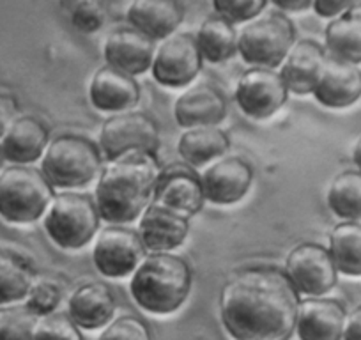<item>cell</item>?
Wrapping results in <instances>:
<instances>
[{
  "mask_svg": "<svg viewBox=\"0 0 361 340\" xmlns=\"http://www.w3.org/2000/svg\"><path fill=\"white\" fill-rule=\"evenodd\" d=\"M114 314L116 298L105 284H83L69 296L68 317L82 329H98L109 326Z\"/></svg>",
  "mask_w": 361,
  "mask_h": 340,
  "instance_id": "44dd1931",
  "label": "cell"
},
{
  "mask_svg": "<svg viewBox=\"0 0 361 340\" xmlns=\"http://www.w3.org/2000/svg\"><path fill=\"white\" fill-rule=\"evenodd\" d=\"M37 319L25 305L0 308V340H34Z\"/></svg>",
  "mask_w": 361,
  "mask_h": 340,
  "instance_id": "4dcf8cb0",
  "label": "cell"
},
{
  "mask_svg": "<svg viewBox=\"0 0 361 340\" xmlns=\"http://www.w3.org/2000/svg\"><path fill=\"white\" fill-rule=\"evenodd\" d=\"M289 91L282 75L275 69L252 68L239 78L235 102L252 119H267L287 102Z\"/></svg>",
  "mask_w": 361,
  "mask_h": 340,
  "instance_id": "7c38bea8",
  "label": "cell"
},
{
  "mask_svg": "<svg viewBox=\"0 0 361 340\" xmlns=\"http://www.w3.org/2000/svg\"><path fill=\"white\" fill-rule=\"evenodd\" d=\"M328 206L345 221H361V172L345 170L333 179L328 190Z\"/></svg>",
  "mask_w": 361,
  "mask_h": 340,
  "instance_id": "f546056e",
  "label": "cell"
},
{
  "mask_svg": "<svg viewBox=\"0 0 361 340\" xmlns=\"http://www.w3.org/2000/svg\"><path fill=\"white\" fill-rule=\"evenodd\" d=\"M2 162H4V154H2V149H0V166H2Z\"/></svg>",
  "mask_w": 361,
  "mask_h": 340,
  "instance_id": "b9f144b4",
  "label": "cell"
},
{
  "mask_svg": "<svg viewBox=\"0 0 361 340\" xmlns=\"http://www.w3.org/2000/svg\"><path fill=\"white\" fill-rule=\"evenodd\" d=\"M188 232V217L154 202L142 213L138 224V236L151 253H170L179 248Z\"/></svg>",
  "mask_w": 361,
  "mask_h": 340,
  "instance_id": "9a60e30c",
  "label": "cell"
},
{
  "mask_svg": "<svg viewBox=\"0 0 361 340\" xmlns=\"http://www.w3.org/2000/svg\"><path fill=\"white\" fill-rule=\"evenodd\" d=\"M106 18L105 6L98 0H82L76 2L71 9V22L78 32H98Z\"/></svg>",
  "mask_w": 361,
  "mask_h": 340,
  "instance_id": "e575fe53",
  "label": "cell"
},
{
  "mask_svg": "<svg viewBox=\"0 0 361 340\" xmlns=\"http://www.w3.org/2000/svg\"><path fill=\"white\" fill-rule=\"evenodd\" d=\"M202 188L206 200L228 206L245 199L253 183V169L239 156L218 159L202 174Z\"/></svg>",
  "mask_w": 361,
  "mask_h": 340,
  "instance_id": "5bb4252c",
  "label": "cell"
},
{
  "mask_svg": "<svg viewBox=\"0 0 361 340\" xmlns=\"http://www.w3.org/2000/svg\"><path fill=\"white\" fill-rule=\"evenodd\" d=\"M106 66L130 76L142 75L152 68L156 43L133 27L117 29L106 37Z\"/></svg>",
  "mask_w": 361,
  "mask_h": 340,
  "instance_id": "2e32d148",
  "label": "cell"
},
{
  "mask_svg": "<svg viewBox=\"0 0 361 340\" xmlns=\"http://www.w3.org/2000/svg\"><path fill=\"white\" fill-rule=\"evenodd\" d=\"M34 284V268L29 259L13 250L0 248V307L23 300Z\"/></svg>",
  "mask_w": 361,
  "mask_h": 340,
  "instance_id": "484cf974",
  "label": "cell"
},
{
  "mask_svg": "<svg viewBox=\"0 0 361 340\" xmlns=\"http://www.w3.org/2000/svg\"><path fill=\"white\" fill-rule=\"evenodd\" d=\"M173 116L183 128H213L227 116V102L216 87L200 83L177 98Z\"/></svg>",
  "mask_w": 361,
  "mask_h": 340,
  "instance_id": "d6986e66",
  "label": "cell"
},
{
  "mask_svg": "<svg viewBox=\"0 0 361 340\" xmlns=\"http://www.w3.org/2000/svg\"><path fill=\"white\" fill-rule=\"evenodd\" d=\"M300 303V293L283 269L253 266L225 284L220 317L234 340H290Z\"/></svg>",
  "mask_w": 361,
  "mask_h": 340,
  "instance_id": "6da1fadb",
  "label": "cell"
},
{
  "mask_svg": "<svg viewBox=\"0 0 361 340\" xmlns=\"http://www.w3.org/2000/svg\"><path fill=\"white\" fill-rule=\"evenodd\" d=\"M16 110H18V107L11 96L0 95V138L4 137L9 126L15 123Z\"/></svg>",
  "mask_w": 361,
  "mask_h": 340,
  "instance_id": "74e56055",
  "label": "cell"
},
{
  "mask_svg": "<svg viewBox=\"0 0 361 340\" xmlns=\"http://www.w3.org/2000/svg\"><path fill=\"white\" fill-rule=\"evenodd\" d=\"M202 68L197 40L192 34H172L166 37L154 54L152 76L166 87H185L199 75Z\"/></svg>",
  "mask_w": 361,
  "mask_h": 340,
  "instance_id": "8fae6325",
  "label": "cell"
},
{
  "mask_svg": "<svg viewBox=\"0 0 361 340\" xmlns=\"http://www.w3.org/2000/svg\"><path fill=\"white\" fill-rule=\"evenodd\" d=\"M50 144V131L37 117L22 116L15 119L0 142L6 159L16 165H29L39 159Z\"/></svg>",
  "mask_w": 361,
  "mask_h": 340,
  "instance_id": "603a6c76",
  "label": "cell"
},
{
  "mask_svg": "<svg viewBox=\"0 0 361 340\" xmlns=\"http://www.w3.org/2000/svg\"><path fill=\"white\" fill-rule=\"evenodd\" d=\"M140 85L135 76L105 66L90 80L89 98L92 107L102 112H126L140 102Z\"/></svg>",
  "mask_w": 361,
  "mask_h": 340,
  "instance_id": "e0dca14e",
  "label": "cell"
},
{
  "mask_svg": "<svg viewBox=\"0 0 361 340\" xmlns=\"http://www.w3.org/2000/svg\"><path fill=\"white\" fill-rule=\"evenodd\" d=\"M326 47L333 57L349 64L361 62V11H349L326 27Z\"/></svg>",
  "mask_w": 361,
  "mask_h": 340,
  "instance_id": "4316f807",
  "label": "cell"
},
{
  "mask_svg": "<svg viewBox=\"0 0 361 340\" xmlns=\"http://www.w3.org/2000/svg\"><path fill=\"white\" fill-rule=\"evenodd\" d=\"M145 246L138 232L121 225H112L99 232L92 257L102 275L123 279L131 275L145 259Z\"/></svg>",
  "mask_w": 361,
  "mask_h": 340,
  "instance_id": "30bf717a",
  "label": "cell"
},
{
  "mask_svg": "<svg viewBox=\"0 0 361 340\" xmlns=\"http://www.w3.org/2000/svg\"><path fill=\"white\" fill-rule=\"evenodd\" d=\"M159 172L156 154L149 152H130L110 162L96 186V206L102 220L126 225L142 217L154 200Z\"/></svg>",
  "mask_w": 361,
  "mask_h": 340,
  "instance_id": "7a4b0ae2",
  "label": "cell"
},
{
  "mask_svg": "<svg viewBox=\"0 0 361 340\" xmlns=\"http://www.w3.org/2000/svg\"><path fill=\"white\" fill-rule=\"evenodd\" d=\"M204 195L202 179L186 163H172L159 172L152 202L190 217L202 210Z\"/></svg>",
  "mask_w": 361,
  "mask_h": 340,
  "instance_id": "4fadbf2b",
  "label": "cell"
},
{
  "mask_svg": "<svg viewBox=\"0 0 361 340\" xmlns=\"http://www.w3.org/2000/svg\"><path fill=\"white\" fill-rule=\"evenodd\" d=\"M283 272L298 293L312 298L329 293L338 279L331 253L317 243H301L290 250Z\"/></svg>",
  "mask_w": 361,
  "mask_h": 340,
  "instance_id": "9c48e42d",
  "label": "cell"
},
{
  "mask_svg": "<svg viewBox=\"0 0 361 340\" xmlns=\"http://www.w3.org/2000/svg\"><path fill=\"white\" fill-rule=\"evenodd\" d=\"M312 95L322 107L347 109L361 98V71L357 66L328 57Z\"/></svg>",
  "mask_w": 361,
  "mask_h": 340,
  "instance_id": "ac0fdd59",
  "label": "cell"
},
{
  "mask_svg": "<svg viewBox=\"0 0 361 340\" xmlns=\"http://www.w3.org/2000/svg\"><path fill=\"white\" fill-rule=\"evenodd\" d=\"M98 340H152L151 332L140 319L133 315H123L105 326Z\"/></svg>",
  "mask_w": 361,
  "mask_h": 340,
  "instance_id": "d590c367",
  "label": "cell"
},
{
  "mask_svg": "<svg viewBox=\"0 0 361 340\" xmlns=\"http://www.w3.org/2000/svg\"><path fill=\"white\" fill-rule=\"evenodd\" d=\"M128 20L152 41H165L185 20V8L177 0H135L128 9Z\"/></svg>",
  "mask_w": 361,
  "mask_h": 340,
  "instance_id": "cb8c5ba5",
  "label": "cell"
},
{
  "mask_svg": "<svg viewBox=\"0 0 361 340\" xmlns=\"http://www.w3.org/2000/svg\"><path fill=\"white\" fill-rule=\"evenodd\" d=\"M102 152L109 162L123 158L130 152L156 154L159 145L158 124L142 112H124L105 121L99 133Z\"/></svg>",
  "mask_w": 361,
  "mask_h": 340,
  "instance_id": "ba28073f",
  "label": "cell"
},
{
  "mask_svg": "<svg viewBox=\"0 0 361 340\" xmlns=\"http://www.w3.org/2000/svg\"><path fill=\"white\" fill-rule=\"evenodd\" d=\"M266 8V0H214L213 2V9L218 16L231 22L232 25L253 22Z\"/></svg>",
  "mask_w": 361,
  "mask_h": 340,
  "instance_id": "d6a6232c",
  "label": "cell"
},
{
  "mask_svg": "<svg viewBox=\"0 0 361 340\" xmlns=\"http://www.w3.org/2000/svg\"><path fill=\"white\" fill-rule=\"evenodd\" d=\"M200 55L206 61L218 64L238 51V32L234 25L221 16L207 18L195 36Z\"/></svg>",
  "mask_w": 361,
  "mask_h": 340,
  "instance_id": "f1b7e54d",
  "label": "cell"
},
{
  "mask_svg": "<svg viewBox=\"0 0 361 340\" xmlns=\"http://www.w3.org/2000/svg\"><path fill=\"white\" fill-rule=\"evenodd\" d=\"M312 8L322 18H338L345 13L360 9L361 2L357 0H315Z\"/></svg>",
  "mask_w": 361,
  "mask_h": 340,
  "instance_id": "8d00e7d4",
  "label": "cell"
},
{
  "mask_svg": "<svg viewBox=\"0 0 361 340\" xmlns=\"http://www.w3.org/2000/svg\"><path fill=\"white\" fill-rule=\"evenodd\" d=\"M192 289L188 262L173 253H151L135 269L130 293L145 312L166 315L185 303Z\"/></svg>",
  "mask_w": 361,
  "mask_h": 340,
  "instance_id": "3957f363",
  "label": "cell"
},
{
  "mask_svg": "<svg viewBox=\"0 0 361 340\" xmlns=\"http://www.w3.org/2000/svg\"><path fill=\"white\" fill-rule=\"evenodd\" d=\"M347 314L335 300L310 298L300 303L296 333L300 340H343Z\"/></svg>",
  "mask_w": 361,
  "mask_h": 340,
  "instance_id": "ffe728a7",
  "label": "cell"
},
{
  "mask_svg": "<svg viewBox=\"0 0 361 340\" xmlns=\"http://www.w3.org/2000/svg\"><path fill=\"white\" fill-rule=\"evenodd\" d=\"M343 340H361V307L350 312L343 328Z\"/></svg>",
  "mask_w": 361,
  "mask_h": 340,
  "instance_id": "f35d334b",
  "label": "cell"
},
{
  "mask_svg": "<svg viewBox=\"0 0 361 340\" xmlns=\"http://www.w3.org/2000/svg\"><path fill=\"white\" fill-rule=\"evenodd\" d=\"M326 59L328 57H326L324 48L314 40L296 41L280 71L287 91L294 95L314 92L324 69Z\"/></svg>",
  "mask_w": 361,
  "mask_h": 340,
  "instance_id": "7402d4cb",
  "label": "cell"
},
{
  "mask_svg": "<svg viewBox=\"0 0 361 340\" xmlns=\"http://www.w3.org/2000/svg\"><path fill=\"white\" fill-rule=\"evenodd\" d=\"M273 4L283 13H300L310 9L314 2H310V0H275Z\"/></svg>",
  "mask_w": 361,
  "mask_h": 340,
  "instance_id": "ab89813d",
  "label": "cell"
},
{
  "mask_svg": "<svg viewBox=\"0 0 361 340\" xmlns=\"http://www.w3.org/2000/svg\"><path fill=\"white\" fill-rule=\"evenodd\" d=\"M41 172L55 188L87 186L102 172V151L80 135H61L48 144Z\"/></svg>",
  "mask_w": 361,
  "mask_h": 340,
  "instance_id": "277c9868",
  "label": "cell"
},
{
  "mask_svg": "<svg viewBox=\"0 0 361 340\" xmlns=\"http://www.w3.org/2000/svg\"><path fill=\"white\" fill-rule=\"evenodd\" d=\"M34 340H83L80 328L62 314L41 317L34 329Z\"/></svg>",
  "mask_w": 361,
  "mask_h": 340,
  "instance_id": "836d02e7",
  "label": "cell"
},
{
  "mask_svg": "<svg viewBox=\"0 0 361 340\" xmlns=\"http://www.w3.org/2000/svg\"><path fill=\"white\" fill-rule=\"evenodd\" d=\"M354 163H356V166L357 169H360V172H361V137H360V140L356 142V147H354Z\"/></svg>",
  "mask_w": 361,
  "mask_h": 340,
  "instance_id": "60d3db41",
  "label": "cell"
},
{
  "mask_svg": "<svg viewBox=\"0 0 361 340\" xmlns=\"http://www.w3.org/2000/svg\"><path fill=\"white\" fill-rule=\"evenodd\" d=\"M296 44V27L282 13L255 18L238 36V51L253 68L275 69Z\"/></svg>",
  "mask_w": 361,
  "mask_h": 340,
  "instance_id": "52a82bcc",
  "label": "cell"
},
{
  "mask_svg": "<svg viewBox=\"0 0 361 340\" xmlns=\"http://www.w3.org/2000/svg\"><path fill=\"white\" fill-rule=\"evenodd\" d=\"M54 200V186L43 172L27 165H13L0 174V217L9 224L39 220Z\"/></svg>",
  "mask_w": 361,
  "mask_h": 340,
  "instance_id": "5b68a950",
  "label": "cell"
},
{
  "mask_svg": "<svg viewBox=\"0 0 361 340\" xmlns=\"http://www.w3.org/2000/svg\"><path fill=\"white\" fill-rule=\"evenodd\" d=\"M228 137L218 128H193L180 135L177 151L186 165L195 169L224 156L228 151Z\"/></svg>",
  "mask_w": 361,
  "mask_h": 340,
  "instance_id": "d4e9b609",
  "label": "cell"
},
{
  "mask_svg": "<svg viewBox=\"0 0 361 340\" xmlns=\"http://www.w3.org/2000/svg\"><path fill=\"white\" fill-rule=\"evenodd\" d=\"M329 253L336 272L361 277V221H343L329 234Z\"/></svg>",
  "mask_w": 361,
  "mask_h": 340,
  "instance_id": "83f0119b",
  "label": "cell"
},
{
  "mask_svg": "<svg viewBox=\"0 0 361 340\" xmlns=\"http://www.w3.org/2000/svg\"><path fill=\"white\" fill-rule=\"evenodd\" d=\"M96 200L85 193L66 192L51 200L44 217L48 238L64 250H78L92 241L99 229Z\"/></svg>",
  "mask_w": 361,
  "mask_h": 340,
  "instance_id": "8992f818",
  "label": "cell"
},
{
  "mask_svg": "<svg viewBox=\"0 0 361 340\" xmlns=\"http://www.w3.org/2000/svg\"><path fill=\"white\" fill-rule=\"evenodd\" d=\"M62 300V291L51 280H39L34 282L27 294L25 307L32 312L36 317H47L57 310L59 303Z\"/></svg>",
  "mask_w": 361,
  "mask_h": 340,
  "instance_id": "1f68e13d",
  "label": "cell"
}]
</instances>
